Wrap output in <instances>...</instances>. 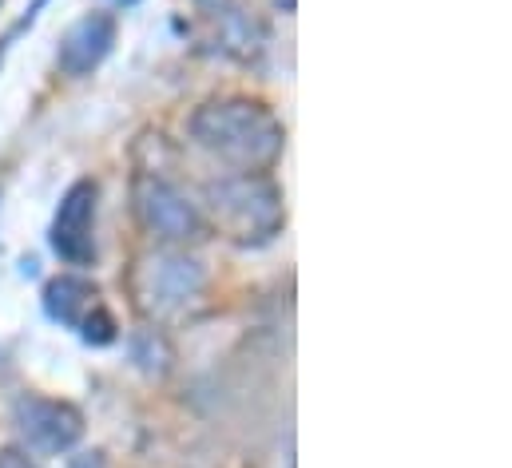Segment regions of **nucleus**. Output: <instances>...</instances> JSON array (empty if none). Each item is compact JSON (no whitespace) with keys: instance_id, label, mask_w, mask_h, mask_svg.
<instances>
[{"instance_id":"obj_6","label":"nucleus","mask_w":512,"mask_h":468,"mask_svg":"<svg viewBox=\"0 0 512 468\" xmlns=\"http://www.w3.org/2000/svg\"><path fill=\"white\" fill-rule=\"evenodd\" d=\"M44 310L52 322L68 326V330H80L84 342H96V346H108L116 338V322L108 314V306L100 302V290L96 282L80 278V274H60L44 286Z\"/></svg>"},{"instance_id":"obj_7","label":"nucleus","mask_w":512,"mask_h":468,"mask_svg":"<svg viewBox=\"0 0 512 468\" xmlns=\"http://www.w3.org/2000/svg\"><path fill=\"white\" fill-rule=\"evenodd\" d=\"M96 207L100 187L92 179H80L64 191L56 219H52V250L68 266H88L96 258Z\"/></svg>"},{"instance_id":"obj_2","label":"nucleus","mask_w":512,"mask_h":468,"mask_svg":"<svg viewBox=\"0 0 512 468\" xmlns=\"http://www.w3.org/2000/svg\"><path fill=\"white\" fill-rule=\"evenodd\" d=\"M203 207L215 231H223L239 246H262L286 223L282 191L262 171L219 175L203 187Z\"/></svg>"},{"instance_id":"obj_10","label":"nucleus","mask_w":512,"mask_h":468,"mask_svg":"<svg viewBox=\"0 0 512 468\" xmlns=\"http://www.w3.org/2000/svg\"><path fill=\"white\" fill-rule=\"evenodd\" d=\"M0 468H40V465L24 449H0Z\"/></svg>"},{"instance_id":"obj_8","label":"nucleus","mask_w":512,"mask_h":468,"mask_svg":"<svg viewBox=\"0 0 512 468\" xmlns=\"http://www.w3.org/2000/svg\"><path fill=\"white\" fill-rule=\"evenodd\" d=\"M112 44H116V16H108V12H88V16H80V20L64 32L60 52H56V64H60L64 76H76V80H80V76H92V72L108 60Z\"/></svg>"},{"instance_id":"obj_1","label":"nucleus","mask_w":512,"mask_h":468,"mask_svg":"<svg viewBox=\"0 0 512 468\" xmlns=\"http://www.w3.org/2000/svg\"><path fill=\"white\" fill-rule=\"evenodd\" d=\"M191 139L235 171H266L286 147V127L262 100L223 96L195 108Z\"/></svg>"},{"instance_id":"obj_3","label":"nucleus","mask_w":512,"mask_h":468,"mask_svg":"<svg viewBox=\"0 0 512 468\" xmlns=\"http://www.w3.org/2000/svg\"><path fill=\"white\" fill-rule=\"evenodd\" d=\"M131 290L147 318L167 322V318L187 314L203 298L207 266L195 254H187L183 246H163V250H151L147 258H139Z\"/></svg>"},{"instance_id":"obj_9","label":"nucleus","mask_w":512,"mask_h":468,"mask_svg":"<svg viewBox=\"0 0 512 468\" xmlns=\"http://www.w3.org/2000/svg\"><path fill=\"white\" fill-rule=\"evenodd\" d=\"M219 48L231 52V56H239V60H251L258 48H262L258 44L255 20L247 12H239V8H227L219 16Z\"/></svg>"},{"instance_id":"obj_4","label":"nucleus","mask_w":512,"mask_h":468,"mask_svg":"<svg viewBox=\"0 0 512 468\" xmlns=\"http://www.w3.org/2000/svg\"><path fill=\"white\" fill-rule=\"evenodd\" d=\"M131 199H135V215H139L143 231L167 246H187L207 234L203 211L191 203V195L183 187L167 183L163 175H139Z\"/></svg>"},{"instance_id":"obj_5","label":"nucleus","mask_w":512,"mask_h":468,"mask_svg":"<svg viewBox=\"0 0 512 468\" xmlns=\"http://www.w3.org/2000/svg\"><path fill=\"white\" fill-rule=\"evenodd\" d=\"M12 425H16V437H20L24 453H32V457H64L84 437V413L68 401L40 397V393L16 397Z\"/></svg>"}]
</instances>
